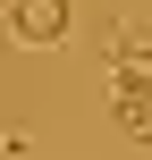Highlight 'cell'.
Wrapping results in <instances>:
<instances>
[{
  "mask_svg": "<svg viewBox=\"0 0 152 160\" xmlns=\"http://www.w3.org/2000/svg\"><path fill=\"white\" fill-rule=\"evenodd\" d=\"M118 135L127 143H152V93H118Z\"/></svg>",
  "mask_w": 152,
  "mask_h": 160,
  "instance_id": "3",
  "label": "cell"
},
{
  "mask_svg": "<svg viewBox=\"0 0 152 160\" xmlns=\"http://www.w3.org/2000/svg\"><path fill=\"white\" fill-rule=\"evenodd\" d=\"M102 59H110V84L118 93H152V42L135 25H102Z\"/></svg>",
  "mask_w": 152,
  "mask_h": 160,
  "instance_id": "2",
  "label": "cell"
},
{
  "mask_svg": "<svg viewBox=\"0 0 152 160\" xmlns=\"http://www.w3.org/2000/svg\"><path fill=\"white\" fill-rule=\"evenodd\" d=\"M68 0H8V42L17 51H59L68 42Z\"/></svg>",
  "mask_w": 152,
  "mask_h": 160,
  "instance_id": "1",
  "label": "cell"
}]
</instances>
